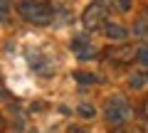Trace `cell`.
<instances>
[{"mask_svg":"<svg viewBox=\"0 0 148 133\" xmlns=\"http://www.w3.org/2000/svg\"><path fill=\"white\" fill-rule=\"evenodd\" d=\"M106 35H109L111 40H126V30H123L121 25H116V22H106Z\"/></svg>","mask_w":148,"mask_h":133,"instance_id":"obj_5","label":"cell"},{"mask_svg":"<svg viewBox=\"0 0 148 133\" xmlns=\"http://www.w3.org/2000/svg\"><path fill=\"white\" fill-rule=\"evenodd\" d=\"M82 113H84V116H91V113H94V111H91L89 106H82Z\"/></svg>","mask_w":148,"mask_h":133,"instance_id":"obj_8","label":"cell"},{"mask_svg":"<svg viewBox=\"0 0 148 133\" xmlns=\"http://www.w3.org/2000/svg\"><path fill=\"white\" fill-rule=\"evenodd\" d=\"M74 52L79 54L82 59H86V57H91V54H94L96 49L89 44V40H79V37H77V40H74Z\"/></svg>","mask_w":148,"mask_h":133,"instance_id":"obj_4","label":"cell"},{"mask_svg":"<svg viewBox=\"0 0 148 133\" xmlns=\"http://www.w3.org/2000/svg\"><path fill=\"white\" fill-rule=\"evenodd\" d=\"M0 128H3V116H0Z\"/></svg>","mask_w":148,"mask_h":133,"instance_id":"obj_9","label":"cell"},{"mask_svg":"<svg viewBox=\"0 0 148 133\" xmlns=\"http://www.w3.org/2000/svg\"><path fill=\"white\" fill-rule=\"evenodd\" d=\"M141 62L148 64V49H143V52H141Z\"/></svg>","mask_w":148,"mask_h":133,"instance_id":"obj_7","label":"cell"},{"mask_svg":"<svg viewBox=\"0 0 148 133\" xmlns=\"http://www.w3.org/2000/svg\"><path fill=\"white\" fill-rule=\"evenodd\" d=\"M116 8H121V10H128V8H131V0H116Z\"/></svg>","mask_w":148,"mask_h":133,"instance_id":"obj_6","label":"cell"},{"mask_svg":"<svg viewBox=\"0 0 148 133\" xmlns=\"http://www.w3.org/2000/svg\"><path fill=\"white\" fill-rule=\"evenodd\" d=\"M146 113H148V104H146Z\"/></svg>","mask_w":148,"mask_h":133,"instance_id":"obj_10","label":"cell"},{"mask_svg":"<svg viewBox=\"0 0 148 133\" xmlns=\"http://www.w3.org/2000/svg\"><path fill=\"white\" fill-rule=\"evenodd\" d=\"M17 10L27 22H35V25H47V22H52V15H54L52 5L47 0H20Z\"/></svg>","mask_w":148,"mask_h":133,"instance_id":"obj_1","label":"cell"},{"mask_svg":"<svg viewBox=\"0 0 148 133\" xmlns=\"http://www.w3.org/2000/svg\"><path fill=\"white\" fill-rule=\"evenodd\" d=\"M128 106H126V101L123 99H111L109 101V106H106V118H109L111 123H123L128 118Z\"/></svg>","mask_w":148,"mask_h":133,"instance_id":"obj_3","label":"cell"},{"mask_svg":"<svg viewBox=\"0 0 148 133\" xmlns=\"http://www.w3.org/2000/svg\"><path fill=\"white\" fill-rule=\"evenodd\" d=\"M82 20H84V25L89 27V30H94V27L104 25V22H106V8L101 5V3H91V5L84 10Z\"/></svg>","mask_w":148,"mask_h":133,"instance_id":"obj_2","label":"cell"}]
</instances>
